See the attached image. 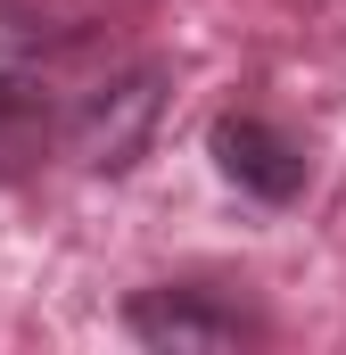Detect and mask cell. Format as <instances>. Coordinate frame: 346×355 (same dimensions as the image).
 I'll return each instance as SVG.
<instances>
[{
	"label": "cell",
	"instance_id": "6da1fadb",
	"mask_svg": "<svg viewBox=\"0 0 346 355\" xmlns=\"http://www.w3.org/2000/svg\"><path fill=\"white\" fill-rule=\"evenodd\" d=\"M124 331L149 355H231L264 339V314L223 281H149L124 297Z\"/></svg>",
	"mask_w": 346,
	"mask_h": 355
},
{
	"label": "cell",
	"instance_id": "7a4b0ae2",
	"mask_svg": "<svg viewBox=\"0 0 346 355\" xmlns=\"http://www.w3.org/2000/svg\"><path fill=\"white\" fill-rule=\"evenodd\" d=\"M157 116H165V67H132L116 83L83 91V107H66V141L91 174H132Z\"/></svg>",
	"mask_w": 346,
	"mask_h": 355
},
{
	"label": "cell",
	"instance_id": "3957f363",
	"mask_svg": "<svg viewBox=\"0 0 346 355\" xmlns=\"http://www.w3.org/2000/svg\"><path fill=\"white\" fill-rule=\"evenodd\" d=\"M206 157H215V174L231 182L239 198H256V207H289L305 190V174H313V157L272 116H248V107H223L206 124Z\"/></svg>",
	"mask_w": 346,
	"mask_h": 355
},
{
	"label": "cell",
	"instance_id": "277c9868",
	"mask_svg": "<svg viewBox=\"0 0 346 355\" xmlns=\"http://www.w3.org/2000/svg\"><path fill=\"white\" fill-rule=\"evenodd\" d=\"M66 132L58 91L42 83L33 67H0V182H25Z\"/></svg>",
	"mask_w": 346,
	"mask_h": 355
}]
</instances>
